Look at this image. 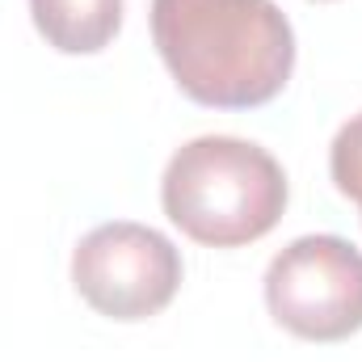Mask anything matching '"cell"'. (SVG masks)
<instances>
[{
  "label": "cell",
  "mask_w": 362,
  "mask_h": 362,
  "mask_svg": "<svg viewBox=\"0 0 362 362\" xmlns=\"http://www.w3.org/2000/svg\"><path fill=\"white\" fill-rule=\"evenodd\" d=\"M152 42L206 110H257L295 72V30L274 0H152Z\"/></svg>",
  "instance_id": "1"
},
{
  "label": "cell",
  "mask_w": 362,
  "mask_h": 362,
  "mask_svg": "<svg viewBox=\"0 0 362 362\" xmlns=\"http://www.w3.org/2000/svg\"><path fill=\"white\" fill-rule=\"evenodd\" d=\"M286 173L262 144L198 135L181 144L160 177V206L194 245L240 249L270 236L286 211Z\"/></svg>",
  "instance_id": "2"
},
{
  "label": "cell",
  "mask_w": 362,
  "mask_h": 362,
  "mask_svg": "<svg viewBox=\"0 0 362 362\" xmlns=\"http://www.w3.org/2000/svg\"><path fill=\"white\" fill-rule=\"evenodd\" d=\"M181 278L177 245L135 219L101 223L72 249V286L105 320L135 325L160 316L181 291Z\"/></svg>",
  "instance_id": "3"
},
{
  "label": "cell",
  "mask_w": 362,
  "mask_h": 362,
  "mask_svg": "<svg viewBox=\"0 0 362 362\" xmlns=\"http://www.w3.org/2000/svg\"><path fill=\"white\" fill-rule=\"evenodd\" d=\"M266 308L299 341L333 346L362 329V253L341 236H299L266 270Z\"/></svg>",
  "instance_id": "4"
},
{
  "label": "cell",
  "mask_w": 362,
  "mask_h": 362,
  "mask_svg": "<svg viewBox=\"0 0 362 362\" xmlns=\"http://www.w3.org/2000/svg\"><path fill=\"white\" fill-rule=\"evenodd\" d=\"M127 0H30L34 30L59 55H97L122 30Z\"/></svg>",
  "instance_id": "5"
},
{
  "label": "cell",
  "mask_w": 362,
  "mask_h": 362,
  "mask_svg": "<svg viewBox=\"0 0 362 362\" xmlns=\"http://www.w3.org/2000/svg\"><path fill=\"white\" fill-rule=\"evenodd\" d=\"M329 177H333L341 198L362 206V114H354L337 131V139L329 148Z\"/></svg>",
  "instance_id": "6"
}]
</instances>
